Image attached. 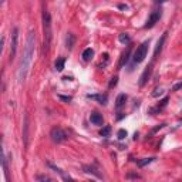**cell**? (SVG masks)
I'll use <instances>...</instances> for the list:
<instances>
[{"instance_id": "obj_1", "label": "cell", "mask_w": 182, "mask_h": 182, "mask_svg": "<svg viewBox=\"0 0 182 182\" xmlns=\"http://www.w3.org/2000/svg\"><path fill=\"white\" fill-rule=\"evenodd\" d=\"M34 46H36V34L33 30L29 32L27 34V40H26V46L23 50V56H22V61H20V67H19V83H24L29 74V68L32 65L33 61V56H34Z\"/></svg>"}, {"instance_id": "obj_2", "label": "cell", "mask_w": 182, "mask_h": 182, "mask_svg": "<svg viewBox=\"0 0 182 182\" xmlns=\"http://www.w3.org/2000/svg\"><path fill=\"white\" fill-rule=\"evenodd\" d=\"M43 53H47L51 46V38H53V30H51V17L46 9L43 11Z\"/></svg>"}, {"instance_id": "obj_3", "label": "cell", "mask_w": 182, "mask_h": 182, "mask_svg": "<svg viewBox=\"0 0 182 182\" xmlns=\"http://www.w3.org/2000/svg\"><path fill=\"white\" fill-rule=\"evenodd\" d=\"M148 46H150V40H147V41H144V43H141L137 47V50H135L134 56H132V60H134V63H142L145 60V57H147V54H148Z\"/></svg>"}, {"instance_id": "obj_4", "label": "cell", "mask_w": 182, "mask_h": 182, "mask_svg": "<svg viewBox=\"0 0 182 182\" xmlns=\"http://www.w3.org/2000/svg\"><path fill=\"white\" fill-rule=\"evenodd\" d=\"M50 137H51V139H53L54 142H57V144L64 142L65 139L68 138L67 132H65L63 128H60V127H54V128L50 131Z\"/></svg>"}, {"instance_id": "obj_5", "label": "cell", "mask_w": 182, "mask_h": 182, "mask_svg": "<svg viewBox=\"0 0 182 182\" xmlns=\"http://www.w3.org/2000/svg\"><path fill=\"white\" fill-rule=\"evenodd\" d=\"M161 16H162V10L161 9H156V10H154L152 13L150 14V17H148V20H147V23H145V29H152V27L155 26L156 23L159 22Z\"/></svg>"}, {"instance_id": "obj_6", "label": "cell", "mask_w": 182, "mask_h": 182, "mask_svg": "<svg viewBox=\"0 0 182 182\" xmlns=\"http://www.w3.org/2000/svg\"><path fill=\"white\" fill-rule=\"evenodd\" d=\"M17 44H19V29L14 27L13 29V34H11V43H10V61H13L14 56H16Z\"/></svg>"}, {"instance_id": "obj_7", "label": "cell", "mask_w": 182, "mask_h": 182, "mask_svg": "<svg viewBox=\"0 0 182 182\" xmlns=\"http://www.w3.org/2000/svg\"><path fill=\"white\" fill-rule=\"evenodd\" d=\"M151 73H152V63H151L148 67H145L144 73H142L141 78H139V86H141V87H144L145 84H147V81H148V78H150Z\"/></svg>"}, {"instance_id": "obj_8", "label": "cell", "mask_w": 182, "mask_h": 182, "mask_svg": "<svg viewBox=\"0 0 182 182\" xmlns=\"http://www.w3.org/2000/svg\"><path fill=\"white\" fill-rule=\"evenodd\" d=\"M87 98H90V100H96V101H98L100 104H102V105H105L107 101H108V97L105 96V94H88Z\"/></svg>"}, {"instance_id": "obj_9", "label": "cell", "mask_w": 182, "mask_h": 182, "mask_svg": "<svg viewBox=\"0 0 182 182\" xmlns=\"http://www.w3.org/2000/svg\"><path fill=\"white\" fill-rule=\"evenodd\" d=\"M23 139H24V145L27 147L29 144V115L24 114V124H23Z\"/></svg>"}, {"instance_id": "obj_10", "label": "cell", "mask_w": 182, "mask_h": 182, "mask_svg": "<svg viewBox=\"0 0 182 182\" xmlns=\"http://www.w3.org/2000/svg\"><path fill=\"white\" fill-rule=\"evenodd\" d=\"M90 121H91V124H94V125H102V123H104L102 115L101 114H98V113H91Z\"/></svg>"}, {"instance_id": "obj_11", "label": "cell", "mask_w": 182, "mask_h": 182, "mask_svg": "<svg viewBox=\"0 0 182 182\" xmlns=\"http://www.w3.org/2000/svg\"><path fill=\"white\" fill-rule=\"evenodd\" d=\"M131 50H132V47L128 44V48L125 50V53L123 54V57H121V60H120V63H118V67L121 68V67H124V64L128 61V59H129V56H131Z\"/></svg>"}, {"instance_id": "obj_12", "label": "cell", "mask_w": 182, "mask_h": 182, "mask_svg": "<svg viewBox=\"0 0 182 182\" xmlns=\"http://www.w3.org/2000/svg\"><path fill=\"white\" fill-rule=\"evenodd\" d=\"M165 38H166V33H165V34H162L161 40H158V43H156L155 51H154V60L158 59V54H159V53H161V50H162V46H164V41H165Z\"/></svg>"}, {"instance_id": "obj_13", "label": "cell", "mask_w": 182, "mask_h": 182, "mask_svg": "<svg viewBox=\"0 0 182 182\" xmlns=\"http://www.w3.org/2000/svg\"><path fill=\"white\" fill-rule=\"evenodd\" d=\"M168 101H169V97H165L164 100H161L159 104L156 105L155 108H152V110H150V113L151 114H154V113H158V111H161L162 108H165L166 107V104H168Z\"/></svg>"}, {"instance_id": "obj_14", "label": "cell", "mask_w": 182, "mask_h": 182, "mask_svg": "<svg viewBox=\"0 0 182 182\" xmlns=\"http://www.w3.org/2000/svg\"><path fill=\"white\" fill-rule=\"evenodd\" d=\"M83 169H84V172H86V174H93V175H96V177L100 178V179L102 178V175L100 174V172H98V169H96V168H94V166L84 165V166H83Z\"/></svg>"}, {"instance_id": "obj_15", "label": "cell", "mask_w": 182, "mask_h": 182, "mask_svg": "<svg viewBox=\"0 0 182 182\" xmlns=\"http://www.w3.org/2000/svg\"><path fill=\"white\" fill-rule=\"evenodd\" d=\"M2 165H3V171H5V177H6V179L9 181V179H10V177H9V166H7V158H6L5 151L2 152Z\"/></svg>"}, {"instance_id": "obj_16", "label": "cell", "mask_w": 182, "mask_h": 182, "mask_svg": "<svg viewBox=\"0 0 182 182\" xmlns=\"http://www.w3.org/2000/svg\"><path fill=\"white\" fill-rule=\"evenodd\" d=\"M48 166H50L51 169H54V172L60 174V175H61V178H63V179H65V181H71V179H73V178L70 177V175H67V174H65L63 169H60V168H57V166H54L53 164H48Z\"/></svg>"}, {"instance_id": "obj_17", "label": "cell", "mask_w": 182, "mask_h": 182, "mask_svg": "<svg viewBox=\"0 0 182 182\" xmlns=\"http://www.w3.org/2000/svg\"><path fill=\"white\" fill-rule=\"evenodd\" d=\"M125 102H127V96H125V94H120V96L117 97V100H115V108L120 110L121 107L125 105Z\"/></svg>"}, {"instance_id": "obj_18", "label": "cell", "mask_w": 182, "mask_h": 182, "mask_svg": "<svg viewBox=\"0 0 182 182\" xmlns=\"http://www.w3.org/2000/svg\"><path fill=\"white\" fill-rule=\"evenodd\" d=\"M74 44H75V36L71 34V33H68L67 34V38H65V47L68 48V50H71V48L74 47Z\"/></svg>"}, {"instance_id": "obj_19", "label": "cell", "mask_w": 182, "mask_h": 182, "mask_svg": "<svg viewBox=\"0 0 182 182\" xmlns=\"http://www.w3.org/2000/svg\"><path fill=\"white\" fill-rule=\"evenodd\" d=\"M81 57H83L84 61L93 60V57H94V50H93V48H86V50L83 51V54H81Z\"/></svg>"}, {"instance_id": "obj_20", "label": "cell", "mask_w": 182, "mask_h": 182, "mask_svg": "<svg viewBox=\"0 0 182 182\" xmlns=\"http://www.w3.org/2000/svg\"><path fill=\"white\" fill-rule=\"evenodd\" d=\"M64 64H65V59L64 57H60V59H57L56 60V70L57 71H63L64 70Z\"/></svg>"}, {"instance_id": "obj_21", "label": "cell", "mask_w": 182, "mask_h": 182, "mask_svg": "<svg viewBox=\"0 0 182 182\" xmlns=\"http://www.w3.org/2000/svg\"><path fill=\"white\" fill-rule=\"evenodd\" d=\"M118 40H120V43L127 44V46L131 43V38H129V36L127 34V33H123V34H120V36H118Z\"/></svg>"}, {"instance_id": "obj_22", "label": "cell", "mask_w": 182, "mask_h": 182, "mask_svg": "<svg viewBox=\"0 0 182 182\" xmlns=\"http://www.w3.org/2000/svg\"><path fill=\"white\" fill-rule=\"evenodd\" d=\"M155 159V156H151V158H144V159L138 161V166L139 168H144L145 165H148V164H151L152 161Z\"/></svg>"}, {"instance_id": "obj_23", "label": "cell", "mask_w": 182, "mask_h": 182, "mask_svg": "<svg viewBox=\"0 0 182 182\" xmlns=\"http://www.w3.org/2000/svg\"><path fill=\"white\" fill-rule=\"evenodd\" d=\"M110 134H111V127H110V125L104 127V128H102L101 131H100V135H101V137H104V138L110 137Z\"/></svg>"}, {"instance_id": "obj_24", "label": "cell", "mask_w": 182, "mask_h": 182, "mask_svg": "<svg viewBox=\"0 0 182 182\" xmlns=\"http://www.w3.org/2000/svg\"><path fill=\"white\" fill-rule=\"evenodd\" d=\"M125 137H127V131L125 129H120L117 132V138L118 139H125Z\"/></svg>"}, {"instance_id": "obj_25", "label": "cell", "mask_w": 182, "mask_h": 182, "mask_svg": "<svg viewBox=\"0 0 182 182\" xmlns=\"http://www.w3.org/2000/svg\"><path fill=\"white\" fill-rule=\"evenodd\" d=\"M117 81H118V77H113V78H111V81H110V84H108V87H110V88L115 87V86H117Z\"/></svg>"}, {"instance_id": "obj_26", "label": "cell", "mask_w": 182, "mask_h": 182, "mask_svg": "<svg viewBox=\"0 0 182 182\" xmlns=\"http://www.w3.org/2000/svg\"><path fill=\"white\" fill-rule=\"evenodd\" d=\"M164 94V90L162 88H156L154 93H152V97H159V96H162Z\"/></svg>"}, {"instance_id": "obj_27", "label": "cell", "mask_w": 182, "mask_h": 182, "mask_svg": "<svg viewBox=\"0 0 182 182\" xmlns=\"http://www.w3.org/2000/svg\"><path fill=\"white\" fill-rule=\"evenodd\" d=\"M37 181H53V179H51L50 177H47V175H38Z\"/></svg>"}, {"instance_id": "obj_28", "label": "cell", "mask_w": 182, "mask_h": 182, "mask_svg": "<svg viewBox=\"0 0 182 182\" xmlns=\"http://www.w3.org/2000/svg\"><path fill=\"white\" fill-rule=\"evenodd\" d=\"M182 88V81H179V83H177L175 86L172 87V91H179Z\"/></svg>"}, {"instance_id": "obj_29", "label": "cell", "mask_w": 182, "mask_h": 182, "mask_svg": "<svg viewBox=\"0 0 182 182\" xmlns=\"http://www.w3.org/2000/svg\"><path fill=\"white\" fill-rule=\"evenodd\" d=\"M59 98L60 100H63V101H65V102H70L71 101V97H67V96H59Z\"/></svg>"}, {"instance_id": "obj_30", "label": "cell", "mask_w": 182, "mask_h": 182, "mask_svg": "<svg viewBox=\"0 0 182 182\" xmlns=\"http://www.w3.org/2000/svg\"><path fill=\"white\" fill-rule=\"evenodd\" d=\"M127 178H138V179H139L141 177H139L138 174H128V175H127Z\"/></svg>"}, {"instance_id": "obj_31", "label": "cell", "mask_w": 182, "mask_h": 182, "mask_svg": "<svg viewBox=\"0 0 182 182\" xmlns=\"http://www.w3.org/2000/svg\"><path fill=\"white\" fill-rule=\"evenodd\" d=\"M118 7H120L121 10H127V9H128V6H127V5H120Z\"/></svg>"}, {"instance_id": "obj_32", "label": "cell", "mask_w": 182, "mask_h": 182, "mask_svg": "<svg viewBox=\"0 0 182 182\" xmlns=\"http://www.w3.org/2000/svg\"><path fill=\"white\" fill-rule=\"evenodd\" d=\"M154 2H155V3H158V5H161V3H165L166 0H154Z\"/></svg>"}, {"instance_id": "obj_33", "label": "cell", "mask_w": 182, "mask_h": 182, "mask_svg": "<svg viewBox=\"0 0 182 182\" xmlns=\"http://www.w3.org/2000/svg\"><path fill=\"white\" fill-rule=\"evenodd\" d=\"M2 2H5V0H2Z\"/></svg>"}]
</instances>
